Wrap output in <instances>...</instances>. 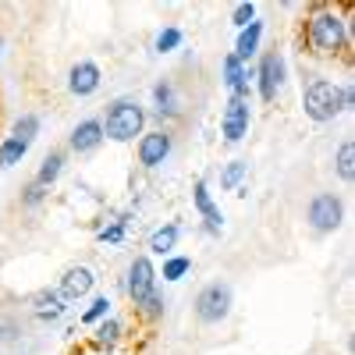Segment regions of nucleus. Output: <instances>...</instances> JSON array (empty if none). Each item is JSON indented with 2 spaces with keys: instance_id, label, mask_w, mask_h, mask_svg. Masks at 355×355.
Wrapping results in <instances>:
<instances>
[{
  "instance_id": "obj_24",
  "label": "nucleus",
  "mask_w": 355,
  "mask_h": 355,
  "mask_svg": "<svg viewBox=\"0 0 355 355\" xmlns=\"http://www.w3.org/2000/svg\"><path fill=\"white\" fill-rule=\"evenodd\" d=\"M334 171H338V178L341 182H355V142L352 139H345L341 146H338V157H334Z\"/></svg>"
},
{
  "instance_id": "obj_19",
  "label": "nucleus",
  "mask_w": 355,
  "mask_h": 355,
  "mask_svg": "<svg viewBox=\"0 0 355 355\" xmlns=\"http://www.w3.org/2000/svg\"><path fill=\"white\" fill-rule=\"evenodd\" d=\"M259 40H263V21L256 18V21H249L242 33H239V40H234V50H231V53L239 57L242 64H249L252 57L259 53Z\"/></svg>"
},
{
  "instance_id": "obj_13",
  "label": "nucleus",
  "mask_w": 355,
  "mask_h": 355,
  "mask_svg": "<svg viewBox=\"0 0 355 355\" xmlns=\"http://www.w3.org/2000/svg\"><path fill=\"white\" fill-rule=\"evenodd\" d=\"M220 75H224V85L231 89V96H239V100H249L252 96V68L242 64L234 53H224Z\"/></svg>"
},
{
  "instance_id": "obj_4",
  "label": "nucleus",
  "mask_w": 355,
  "mask_h": 355,
  "mask_svg": "<svg viewBox=\"0 0 355 355\" xmlns=\"http://www.w3.org/2000/svg\"><path fill=\"white\" fill-rule=\"evenodd\" d=\"M231 306H234V291H231L227 281H210L206 288H199L196 302H192L196 320L206 323V327H217V323H224V320L231 316Z\"/></svg>"
},
{
  "instance_id": "obj_15",
  "label": "nucleus",
  "mask_w": 355,
  "mask_h": 355,
  "mask_svg": "<svg viewBox=\"0 0 355 355\" xmlns=\"http://www.w3.org/2000/svg\"><path fill=\"white\" fill-rule=\"evenodd\" d=\"M96 288V274H93V266H82V263H75V266H68V270L61 274V291L68 302H78V299H85L89 291Z\"/></svg>"
},
{
  "instance_id": "obj_7",
  "label": "nucleus",
  "mask_w": 355,
  "mask_h": 355,
  "mask_svg": "<svg viewBox=\"0 0 355 355\" xmlns=\"http://www.w3.org/2000/svg\"><path fill=\"white\" fill-rule=\"evenodd\" d=\"M174 153V135L171 128H153V132H142L139 142H135V157H139V167L146 171H157L171 160Z\"/></svg>"
},
{
  "instance_id": "obj_8",
  "label": "nucleus",
  "mask_w": 355,
  "mask_h": 355,
  "mask_svg": "<svg viewBox=\"0 0 355 355\" xmlns=\"http://www.w3.org/2000/svg\"><path fill=\"white\" fill-rule=\"evenodd\" d=\"M125 295L132 299V306H139L146 295H153L157 291V266L150 256H135L128 263V270H125V281H121Z\"/></svg>"
},
{
  "instance_id": "obj_17",
  "label": "nucleus",
  "mask_w": 355,
  "mask_h": 355,
  "mask_svg": "<svg viewBox=\"0 0 355 355\" xmlns=\"http://www.w3.org/2000/svg\"><path fill=\"white\" fill-rule=\"evenodd\" d=\"M121 341H125V323L117 320L114 313H110L107 320H100L96 331H93V338H89V345H93L96 352H114Z\"/></svg>"
},
{
  "instance_id": "obj_21",
  "label": "nucleus",
  "mask_w": 355,
  "mask_h": 355,
  "mask_svg": "<svg viewBox=\"0 0 355 355\" xmlns=\"http://www.w3.org/2000/svg\"><path fill=\"white\" fill-rule=\"evenodd\" d=\"M64 164H68V153H64V150H50V153L43 157V164H40V171H36V182L50 189V185L57 182V178H61V174H64Z\"/></svg>"
},
{
  "instance_id": "obj_1",
  "label": "nucleus",
  "mask_w": 355,
  "mask_h": 355,
  "mask_svg": "<svg viewBox=\"0 0 355 355\" xmlns=\"http://www.w3.org/2000/svg\"><path fill=\"white\" fill-rule=\"evenodd\" d=\"M355 28H352V15L338 11L331 4H313L306 21H302V43L309 46V53L316 57H341L352 50Z\"/></svg>"
},
{
  "instance_id": "obj_16",
  "label": "nucleus",
  "mask_w": 355,
  "mask_h": 355,
  "mask_svg": "<svg viewBox=\"0 0 355 355\" xmlns=\"http://www.w3.org/2000/svg\"><path fill=\"white\" fill-rule=\"evenodd\" d=\"M33 316L40 323H57V320H64L68 316V299L57 288H43L33 295Z\"/></svg>"
},
{
  "instance_id": "obj_23",
  "label": "nucleus",
  "mask_w": 355,
  "mask_h": 355,
  "mask_svg": "<svg viewBox=\"0 0 355 355\" xmlns=\"http://www.w3.org/2000/svg\"><path fill=\"white\" fill-rule=\"evenodd\" d=\"M25 157H28V142H21V139H15V135H4V139H0V171L18 167Z\"/></svg>"
},
{
  "instance_id": "obj_31",
  "label": "nucleus",
  "mask_w": 355,
  "mask_h": 355,
  "mask_svg": "<svg viewBox=\"0 0 355 355\" xmlns=\"http://www.w3.org/2000/svg\"><path fill=\"white\" fill-rule=\"evenodd\" d=\"M249 21H256V4H252V0H245V4H234V8H231V25L239 28V33H242Z\"/></svg>"
},
{
  "instance_id": "obj_14",
  "label": "nucleus",
  "mask_w": 355,
  "mask_h": 355,
  "mask_svg": "<svg viewBox=\"0 0 355 355\" xmlns=\"http://www.w3.org/2000/svg\"><path fill=\"white\" fill-rule=\"evenodd\" d=\"M103 146V125H100V117H85V121H78L68 135V150L85 157V153H96Z\"/></svg>"
},
{
  "instance_id": "obj_11",
  "label": "nucleus",
  "mask_w": 355,
  "mask_h": 355,
  "mask_svg": "<svg viewBox=\"0 0 355 355\" xmlns=\"http://www.w3.org/2000/svg\"><path fill=\"white\" fill-rule=\"evenodd\" d=\"M100 85H103V71H100L96 61H75L68 68V93L71 96L85 100V96H93Z\"/></svg>"
},
{
  "instance_id": "obj_18",
  "label": "nucleus",
  "mask_w": 355,
  "mask_h": 355,
  "mask_svg": "<svg viewBox=\"0 0 355 355\" xmlns=\"http://www.w3.org/2000/svg\"><path fill=\"white\" fill-rule=\"evenodd\" d=\"M128 224H132V210L125 214H107L103 220H96V242L103 245H117V242H125V234H128Z\"/></svg>"
},
{
  "instance_id": "obj_5",
  "label": "nucleus",
  "mask_w": 355,
  "mask_h": 355,
  "mask_svg": "<svg viewBox=\"0 0 355 355\" xmlns=\"http://www.w3.org/2000/svg\"><path fill=\"white\" fill-rule=\"evenodd\" d=\"M284 78H288V64H284V57L277 50H266L259 57V64L252 68V89H256V96L263 103H274L277 93L284 89Z\"/></svg>"
},
{
  "instance_id": "obj_10",
  "label": "nucleus",
  "mask_w": 355,
  "mask_h": 355,
  "mask_svg": "<svg viewBox=\"0 0 355 355\" xmlns=\"http://www.w3.org/2000/svg\"><path fill=\"white\" fill-rule=\"evenodd\" d=\"M146 114H153L157 121H160V128H167V125H174V121H182V100H178V89H174V82H157L153 85V110H146Z\"/></svg>"
},
{
  "instance_id": "obj_22",
  "label": "nucleus",
  "mask_w": 355,
  "mask_h": 355,
  "mask_svg": "<svg viewBox=\"0 0 355 355\" xmlns=\"http://www.w3.org/2000/svg\"><path fill=\"white\" fill-rule=\"evenodd\" d=\"M245 178H249V160H227L224 167H220V189L224 192H239V189H245Z\"/></svg>"
},
{
  "instance_id": "obj_3",
  "label": "nucleus",
  "mask_w": 355,
  "mask_h": 355,
  "mask_svg": "<svg viewBox=\"0 0 355 355\" xmlns=\"http://www.w3.org/2000/svg\"><path fill=\"white\" fill-rule=\"evenodd\" d=\"M302 110L309 121L316 125H327L334 121V117L345 114V93H341V85L334 78H313L306 82L302 89Z\"/></svg>"
},
{
  "instance_id": "obj_20",
  "label": "nucleus",
  "mask_w": 355,
  "mask_h": 355,
  "mask_svg": "<svg viewBox=\"0 0 355 355\" xmlns=\"http://www.w3.org/2000/svg\"><path fill=\"white\" fill-rule=\"evenodd\" d=\"M178 239H182V224H164V227H157L153 234H150V252L153 256H174V249H178Z\"/></svg>"
},
{
  "instance_id": "obj_26",
  "label": "nucleus",
  "mask_w": 355,
  "mask_h": 355,
  "mask_svg": "<svg viewBox=\"0 0 355 355\" xmlns=\"http://www.w3.org/2000/svg\"><path fill=\"white\" fill-rule=\"evenodd\" d=\"M40 128H43L40 114H21V117H15V125H11V135L33 146V142H36V135H40Z\"/></svg>"
},
{
  "instance_id": "obj_28",
  "label": "nucleus",
  "mask_w": 355,
  "mask_h": 355,
  "mask_svg": "<svg viewBox=\"0 0 355 355\" xmlns=\"http://www.w3.org/2000/svg\"><path fill=\"white\" fill-rule=\"evenodd\" d=\"M182 43H185L182 28H178V25H164L160 33H157V40H153V50H157V53H174Z\"/></svg>"
},
{
  "instance_id": "obj_30",
  "label": "nucleus",
  "mask_w": 355,
  "mask_h": 355,
  "mask_svg": "<svg viewBox=\"0 0 355 355\" xmlns=\"http://www.w3.org/2000/svg\"><path fill=\"white\" fill-rule=\"evenodd\" d=\"M46 196H50V189H46V185H40L36 178H33V182H25V185H21V196H18V199H21L25 210H36V206H43V202H46Z\"/></svg>"
},
{
  "instance_id": "obj_27",
  "label": "nucleus",
  "mask_w": 355,
  "mask_h": 355,
  "mask_svg": "<svg viewBox=\"0 0 355 355\" xmlns=\"http://www.w3.org/2000/svg\"><path fill=\"white\" fill-rule=\"evenodd\" d=\"M189 270H192V256H167L164 259V270H157V277H164V281H182V277H189Z\"/></svg>"
},
{
  "instance_id": "obj_33",
  "label": "nucleus",
  "mask_w": 355,
  "mask_h": 355,
  "mask_svg": "<svg viewBox=\"0 0 355 355\" xmlns=\"http://www.w3.org/2000/svg\"><path fill=\"white\" fill-rule=\"evenodd\" d=\"M4 46H8V43H4V40H0V57H4Z\"/></svg>"
},
{
  "instance_id": "obj_12",
  "label": "nucleus",
  "mask_w": 355,
  "mask_h": 355,
  "mask_svg": "<svg viewBox=\"0 0 355 355\" xmlns=\"http://www.w3.org/2000/svg\"><path fill=\"white\" fill-rule=\"evenodd\" d=\"M192 206H196V214L202 217V231L206 234H220L224 231V214H220V206L214 202L210 185H206L202 178L192 185Z\"/></svg>"
},
{
  "instance_id": "obj_6",
  "label": "nucleus",
  "mask_w": 355,
  "mask_h": 355,
  "mask_svg": "<svg viewBox=\"0 0 355 355\" xmlns=\"http://www.w3.org/2000/svg\"><path fill=\"white\" fill-rule=\"evenodd\" d=\"M306 224L316 234H334L345 224V202L338 192H316L306 206Z\"/></svg>"
},
{
  "instance_id": "obj_25",
  "label": "nucleus",
  "mask_w": 355,
  "mask_h": 355,
  "mask_svg": "<svg viewBox=\"0 0 355 355\" xmlns=\"http://www.w3.org/2000/svg\"><path fill=\"white\" fill-rule=\"evenodd\" d=\"M164 313H167V302H164V295H160V291L146 295V299L135 306V316H139V320H146V323H157V320H164Z\"/></svg>"
},
{
  "instance_id": "obj_2",
  "label": "nucleus",
  "mask_w": 355,
  "mask_h": 355,
  "mask_svg": "<svg viewBox=\"0 0 355 355\" xmlns=\"http://www.w3.org/2000/svg\"><path fill=\"white\" fill-rule=\"evenodd\" d=\"M146 121H150V114H146V107L132 96L110 100L103 117H100L103 139H114V142H139V135L146 132Z\"/></svg>"
},
{
  "instance_id": "obj_29",
  "label": "nucleus",
  "mask_w": 355,
  "mask_h": 355,
  "mask_svg": "<svg viewBox=\"0 0 355 355\" xmlns=\"http://www.w3.org/2000/svg\"><path fill=\"white\" fill-rule=\"evenodd\" d=\"M110 306H114V302H110V295H96V299L85 306L82 323H85V327H96L100 320H107V316H110Z\"/></svg>"
},
{
  "instance_id": "obj_32",
  "label": "nucleus",
  "mask_w": 355,
  "mask_h": 355,
  "mask_svg": "<svg viewBox=\"0 0 355 355\" xmlns=\"http://www.w3.org/2000/svg\"><path fill=\"white\" fill-rule=\"evenodd\" d=\"M21 334V323L11 313H0V341H15Z\"/></svg>"
},
{
  "instance_id": "obj_9",
  "label": "nucleus",
  "mask_w": 355,
  "mask_h": 355,
  "mask_svg": "<svg viewBox=\"0 0 355 355\" xmlns=\"http://www.w3.org/2000/svg\"><path fill=\"white\" fill-rule=\"evenodd\" d=\"M249 125H252V107L249 100H239V96H231L224 114H220V135L227 146H239L245 135H249Z\"/></svg>"
}]
</instances>
